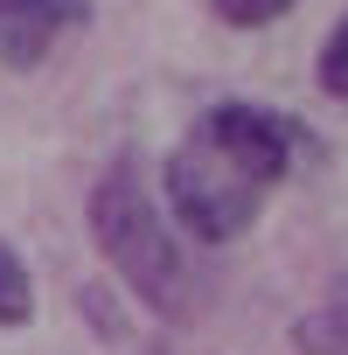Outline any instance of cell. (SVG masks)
<instances>
[{
    "label": "cell",
    "mask_w": 348,
    "mask_h": 355,
    "mask_svg": "<svg viewBox=\"0 0 348 355\" xmlns=\"http://www.w3.org/2000/svg\"><path fill=\"white\" fill-rule=\"evenodd\" d=\"M306 153V132L299 119L272 112V105H244V98H223L209 105L182 146L167 153V174H160V209L174 216L189 244L216 251V244H237L265 196L286 182Z\"/></svg>",
    "instance_id": "6da1fadb"
},
{
    "label": "cell",
    "mask_w": 348,
    "mask_h": 355,
    "mask_svg": "<svg viewBox=\"0 0 348 355\" xmlns=\"http://www.w3.org/2000/svg\"><path fill=\"white\" fill-rule=\"evenodd\" d=\"M84 216H91V237H98L105 265L125 279V293H132L146 313H160V320H182V313H189V300H195V265H189V251H182L174 216L153 202L146 174H139L132 160L105 167V182L91 189V209H84Z\"/></svg>",
    "instance_id": "7a4b0ae2"
},
{
    "label": "cell",
    "mask_w": 348,
    "mask_h": 355,
    "mask_svg": "<svg viewBox=\"0 0 348 355\" xmlns=\"http://www.w3.org/2000/svg\"><path fill=\"white\" fill-rule=\"evenodd\" d=\"M77 28H91V0H0V63L35 70Z\"/></svg>",
    "instance_id": "3957f363"
},
{
    "label": "cell",
    "mask_w": 348,
    "mask_h": 355,
    "mask_svg": "<svg viewBox=\"0 0 348 355\" xmlns=\"http://www.w3.org/2000/svg\"><path fill=\"white\" fill-rule=\"evenodd\" d=\"M293 348L299 355H348V272L327 286V300L306 320H293Z\"/></svg>",
    "instance_id": "277c9868"
},
{
    "label": "cell",
    "mask_w": 348,
    "mask_h": 355,
    "mask_svg": "<svg viewBox=\"0 0 348 355\" xmlns=\"http://www.w3.org/2000/svg\"><path fill=\"white\" fill-rule=\"evenodd\" d=\"M28 320H35V272L0 237V327H28Z\"/></svg>",
    "instance_id": "5b68a950"
},
{
    "label": "cell",
    "mask_w": 348,
    "mask_h": 355,
    "mask_svg": "<svg viewBox=\"0 0 348 355\" xmlns=\"http://www.w3.org/2000/svg\"><path fill=\"white\" fill-rule=\"evenodd\" d=\"M299 8V0H209V15L223 21V28H272V21H286Z\"/></svg>",
    "instance_id": "8992f818"
},
{
    "label": "cell",
    "mask_w": 348,
    "mask_h": 355,
    "mask_svg": "<svg viewBox=\"0 0 348 355\" xmlns=\"http://www.w3.org/2000/svg\"><path fill=\"white\" fill-rule=\"evenodd\" d=\"M320 91L348 105V15L334 21V35L320 42Z\"/></svg>",
    "instance_id": "52a82bcc"
}]
</instances>
